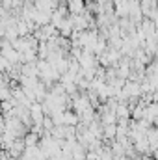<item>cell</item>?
<instances>
[{
	"mask_svg": "<svg viewBox=\"0 0 158 160\" xmlns=\"http://www.w3.org/2000/svg\"><path fill=\"white\" fill-rule=\"evenodd\" d=\"M77 121H78V116H77V114L65 110V116H63V125H65V127H75Z\"/></svg>",
	"mask_w": 158,
	"mask_h": 160,
	"instance_id": "1",
	"label": "cell"
},
{
	"mask_svg": "<svg viewBox=\"0 0 158 160\" xmlns=\"http://www.w3.org/2000/svg\"><path fill=\"white\" fill-rule=\"evenodd\" d=\"M24 143H26V147H37V134H34V132H30V134L26 136V140H24Z\"/></svg>",
	"mask_w": 158,
	"mask_h": 160,
	"instance_id": "2",
	"label": "cell"
},
{
	"mask_svg": "<svg viewBox=\"0 0 158 160\" xmlns=\"http://www.w3.org/2000/svg\"><path fill=\"white\" fill-rule=\"evenodd\" d=\"M69 2H78V0H69Z\"/></svg>",
	"mask_w": 158,
	"mask_h": 160,
	"instance_id": "3",
	"label": "cell"
}]
</instances>
